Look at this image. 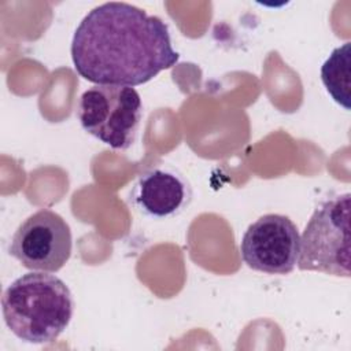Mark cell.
<instances>
[{
  "mask_svg": "<svg viewBox=\"0 0 351 351\" xmlns=\"http://www.w3.org/2000/svg\"><path fill=\"white\" fill-rule=\"evenodd\" d=\"M71 248L69 223L58 213L41 208L18 226L8 252L29 270L55 273L70 259Z\"/></svg>",
  "mask_w": 351,
  "mask_h": 351,
  "instance_id": "5b68a950",
  "label": "cell"
},
{
  "mask_svg": "<svg viewBox=\"0 0 351 351\" xmlns=\"http://www.w3.org/2000/svg\"><path fill=\"white\" fill-rule=\"evenodd\" d=\"M192 186L177 169L159 165L144 171L132 185L128 203L144 217L167 219L181 214L192 202Z\"/></svg>",
  "mask_w": 351,
  "mask_h": 351,
  "instance_id": "52a82bcc",
  "label": "cell"
},
{
  "mask_svg": "<svg viewBox=\"0 0 351 351\" xmlns=\"http://www.w3.org/2000/svg\"><path fill=\"white\" fill-rule=\"evenodd\" d=\"M70 52L75 71L96 85H143L180 59L166 22L123 1L92 8L78 23Z\"/></svg>",
  "mask_w": 351,
  "mask_h": 351,
  "instance_id": "6da1fadb",
  "label": "cell"
},
{
  "mask_svg": "<svg viewBox=\"0 0 351 351\" xmlns=\"http://www.w3.org/2000/svg\"><path fill=\"white\" fill-rule=\"evenodd\" d=\"M321 80L330 97L344 110H350L351 43L335 48L321 67Z\"/></svg>",
  "mask_w": 351,
  "mask_h": 351,
  "instance_id": "ba28073f",
  "label": "cell"
},
{
  "mask_svg": "<svg viewBox=\"0 0 351 351\" xmlns=\"http://www.w3.org/2000/svg\"><path fill=\"white\" fill-rule=\"evenodd\" d=\"M350 208L351 195L344 192L332 195L314 210L300 236L299 270L351 276Z\"/></svg>",
  "mask_w": 351,
  "mask_h": 351,
  "instance_id": "3957f363",
  "label": "cell"
},
{
  "mask_svg": "<svg viewBox=\"0 0 351 351\" xmlns=\"http://www.w3.org/2000/svg\"><path fill=\"white\" fill-rule=\"evenodd\" d=\"M141 117V97L132 86L95 85L80 96L77 104L82 129L112 149L132 147Z\"/></svg>",
  "mask_w": 351,
  "mask_h": 351,
  "instance_id": "277c9868",
  "label": "cell"
},
{
  "mask_svg": "<svg viewBox=\"0 0 351 351\" xmlns=\"http://www.w3.org/2000/svg\"><path fill=\"white\" fill-rule=\"evenodd\" d=\"M7 328L22 341L47 344L69 326L74 302L63 280L47 271H32L14 280L1 296Z\"/></svg>",
  "mask_w": 351,
  "mask_h": 351,
  "instance_id": "7a4b0ae2",
  "label": "cell"
},
{
  "mask_svg": "<svg viewBox=\"0 0 351 351\" xmlns=\"http://www.w3.org/2000/svg\"><path fill=\"white\" fill-rule=\"evenodd\" d=\"M300 233L293 221L281 214H265L252 222L240 241L243 262L266 274H288L298 265Z\"/></svg>",
  "mask_w": 351,
  "mask_h": 351,
  "instance_id": "8992f818",
  "label": "cell"
}]
</instances>
